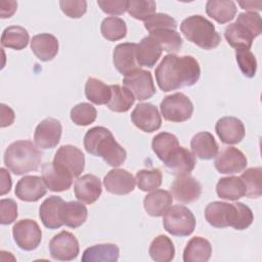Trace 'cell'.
Returning <instances> with one entry per match:
<instances>
[{
	"mask_svg": "<svg viewBox=\"0 0 262 262\" xmlns=\"http://www.w3.org/2000/svg\"><path fill=\"white\" fill-rule=\"evenodd\" d=\"M155 75L160 89L168 92L194 85L200 79L201 68L190 55L167 54L157 67Z\"/></svg>",
	"mask_w": 262,
	"mask_h": 262,
	"instance_id": "6da1fadb",
	"label": "cell"
},
{
	"mask_svg": "<svg viewBox=\"0 0 262 262\" xmlns=\"http://www.w3.org/2000/svg\"><path fill=\"white\" fill-rule=\"evenodd\" d=\"M84 147L88 154L102 158L112 167L121 166L127 157L126 150L116 141L113 133L102 126L93 127L86 132Z\"/></svg>",
	"mask_w": 262,
	"mask_h": 262,
	"instance_id": "7a4b0ae2",
	"label": "cell"
},
{
	"mask_svg": "<svg viewBox=\"0 0 262 262\" xmlns=\"http://www.w3.org/2000/svg\"><path fill=\"white\" fill-rule=\"evenodd\" d=\"M42 152L30 140H17L12 142L4 152L5 166L15 175H24L38 170Z\"/></svg>",
	"mask_w": 262,
	"mask_h": 262,
	"instance_id": "3957f363",
	"label": "cell"
},
{
	"mask_svg": "<svg viewBox=\"0 0 262 262\" xmlns=\"http://www.w3.org/2000/svg\"><path fill=\"white\" fill-rule=\"evenodd\" d=\"M180 30L188 41L205 50L216 48L221 41L214 25L202 15L186 17L181 23Z\"/></svg>",
	"mask_w": 262,
	"mask_h": 262,
	"instance_id": "277c9868",
	"label": "cell"
},
{
	"mask_svg": "<svg viewBox=\"0 0 262 262\" xmlns=\"http://www.w3.org/2000/svg\"><path fill=\"white\" fill-rule=\"evenodd\" d=\"M163 216L164 228L172 235L188 236L195 228V218L192 212L183 205L170 207Z\"/></svg>",
	"mask_w": 262,
	"mask_h": 262,
	"instance_id": "5b68a950",
	"label": "cell"
},
{
	"mask_svg": "<svg viewBox=\"0 0 262 262\" xmlns=\"http://www.w3.org/2000/svg\"><path fill=\"white\" fill-rule=\"evenodd\" d=\"M162 116L166 121L181 123L190 119L193 113V104L183 93L177 92L164 97L160 105Z\"/></svg>",
	"mask_w": 262,
	"mask_h": 262,
	"instance_id": "8992f818",
	"label": "cell"
},
{
	"mask_svg": "<svg viewBox=\"0 0 262 262\" xmlns=\"http://www.w3.org/2000/svg\"><path fill=\"white\" fill-rule=\"evenodd\" d=\"M12 235L18 248L25 251L37 249L42 239V231L38 223L32 219L17 221L12 227Z\"/></svg>",
	"mask_w": 262,
	"mask_h": 262,
	"instance_id": "52a82bcc",
	"label": "cell"
},
{
	"mask_svg": "<svg viewBox=\"0 0 262 262\" xmlns=\"http://www.w3.org/2000/svg\"><path fill=\"white\" fill-rule=\"evenodd\" d=\"M57 168L70 173L73 177H78L85 167V157L78 147L67 144L61 145L55 152L53 162Z\"/></svg>",
	"mask_w": 262,
	"mask_h": 262,
	"instance_id": "ba28073f",
	"label": "cell"
},
{
	"mask_svg": "<svg viewBox=\"0 0 262 262\" xmlns=\"http://www.w3.org/2000/svg\"><path fill=\"white\" fill-rule=\"evenodd\" d=\"M123 85L134 95L135 99L145 100L156 93L152 76L148 71L137 69L124 77Z\"/></svg>",
	"mask_w": 262,
	"mask_h": 262,
	"instance_id": "9c48e42d",
	"label": "cell"
},
{
	"mask_svg": "<svg viewBox=\"0 0 262 262\" xmlns=\"http://www.w3.org/2000/svg\"><path fill=\"white\" fill-rule=\"evenodd\" d=\"M80 248L76 236L66 230L54 235L49 243L50 256L58 261H71L77 258Z\"/></svg>",
	"mask_w": 262,
	"mask_h": 262,
	"instance_id": "30bf717a",
	"label": "cell"
},
{
	"mask_svg": "<svg viewBox=\"0 0 262 262\" xmlns=\"http://www.w3.org/2000/svg\"><path fill=\"white\" fill-rule=\"evenodd\" d=\"M61 132L62 127L59 121L54 118H46L41 121L35 129V144L42 149L53 148L59 143Z\"/></svg>",
	"mask_w": 262,
	"mask_h": 262,
	"instance_id": "8fae6325",
	"label": "cell"
},
{
	"mask_svg": "<svg viewBox=\"0 0 262 262\" xmlns=\"http://www.w3.org/2000/svg\"><path fill=\"white\" fill-rule=\"evenodd\" d=\"M247 163L246 156L239 149L228 146L216 155L214 166L221 174H234L245 170Z\"/></svg>",
	"mask_w": 262,
	"mask_h": 262,
	"instance_id": "7c38bea8",
	"label": "cell"
},
{
	"mask_svg": "<svg viewBox=\"0 0 262 262\" xmlns=\"http://www.w3.org/2000/svg\"><path fill=\"white\" fill-rule=\"evenodd\" d=\"M132 123L140 130L151 133L162 125L161 115L156 105L149 102L138 103L131 113Z\"/></svg>",
	"mask_w": 262,
	"mask_h": 262,
	"instance_id": "4fadbf2b",
	"label": "cell"
},
{
	"mask_svg": "<svg viewBox=\"0 0 262 262\" xmlns=\"http://www.w3.org/2000/svg\"><path fill=\"white\" fill-rule=\"evenodd\" d=\"M171 194L177 202L188 204L196 201L202 192L200 182L189 174L177 176L171 184Z\"/></svg>",
	"mask_w": 262,
	"mask_h": 262,
	"instance_id": "5bb4252c",
	"label": "cell"
},
{
	"mask_svg": "<svg viewBox=\"0 0 262 262\" xmlns=\"http://www.w3.org/2000/svg\"><path fill=\"white\" fill-rule=\"evenodd\" d=\"M163 163L170 174L175 176L186 175L194 169L195 156L187 148L179 145Z\"/></svg>",
	"mask_w": 262,
	"mask_h": 262,
	"instance_id": "9a60e30c",
	"label": "cell"
},
{
	"mask_svg": "<svg viewBox=\"0 0 262 262\" xmlns=\"http://www.w3.org/2000/svg\"><path fill=\"white\" fill-rule=\"evenodd\" d=\"M47 187L40 176L27 175L20 178L15 186V195L25 202H37L46 194Z\"/></svg>",
	"mask_w": 262,
	"mask_h": 262,
	"instance_id": "2e32d148",
	"label": "cell"
},
{
	"mask_svg": "<svg viewBox=\"0 0 262 262\" xmlns=\"http://www.w3.org/2000/svg\"><path fill=\"white\" fill-rule=\"evenodd\" d=\"M215 131L225 144H236L244 139L246 134L244 123L235 117L219 119L215 125Z\"/></svg>",
	"mask_w": 262,
	"mask_h": 262,
	"instance_id": "e0dca14e",
	"label": "cell"
},
{
	"mask_svg": "<svg viewBox=\"0 0 262 262\" xmlns=\"http://www.w3.org/2000/svg\"><path fill=\"white\" fill-rule=\"evenodd\" d=\"M136 43H122L113 51V62L119 73L124 76L139 69L136 60Z\"/></svg>",
	"mask_w": 262,
	"mask_h": 262,
	"instance_id": "ac0fdd59",
	"label": "cell"
},
{
	"mask_svg": "<svg viewBox=\"0 0 262 262\" xmlns=\"http://www.w3.org/2000/svg\"><path fill=\"white\" fill-rule=\"evenodd\" d=\"M135 179L133 175L124 169H113L103 178L105 189L114 194H127L134 190Z\"/></svg>",
	"mask_w": 262,
	"mask_h": 262,
	"instance_id": "d6986e66",
	"label": "cell"
},
{
	"mask_svg": "<svg viewBox=\"0 0 262 262\" xmlns=\"http://www.w3.org/2000/svg\"><path fill=\"white\" fill-rule=\"evenodd\" d=\"M74 191L77 200L81 203L93 204L99 199L102 191L100 179L93 174H85L75 181Z\"/></svg>",
	"mask_w": 262,
	"mask_h": 262,
	"instance_id": "ffe728a7",
	"label": "cell"
},
{
	"mask_svg": "<svg viewBox=\"0 0 262 262\" xmlns=\"http://www.w3.org/2000/svg\"><path fill=\"white\" fill-rule=\"evenodd\" d=\"M235 207L234 204L224 202H212L205 209V218L208 223L217 228L231 226Z\"/></svg>",
	"mask_w": 262,
	"mask_h": 262,
	"instance_id": "44dd1931",
	"label": "cell"
},
{
	"mask_svg": "<svg viewBox=\"0 0 262 262\" xmlns=\"http://www.w3.org/2000/svg\"><path fill=\"white\" fill-rule=\"evenodd\" d=\"M64 201L57 195L47 198L39 208V217L46 228L57 229L63 225L61 212Z\"/></svg>",
	"mask_w": 262,
	"mask_h": 262,
	"instance_id": "7402d4cb",
	"label": "cell"
},
{
	"mask_svg": "<svg viewBox=\"0 0 262 262\" xmlns=\"http://www.w3.org/2000/svg\"><path fill=\"white\" fill-rule=\"evenodd\" d=\"M41 174L46 187L51 191H64L73 184L74 177L70 173L57 168L53 163H45L42 166Z\"/></svg>",
	"mask_w": 262,
	"mask_h": 262,
	"instance_id": "603a6c76",
	"label": "cell"
},
{
	"mask_svg": "<svg viewBox=\"0 0 262 262\" xmlns=\"http://www.w3.org/2000/svg\"><path fill=\"white\" fill-rule=\"evenodd\" d=\"M224 37L227 43L235 49H250L254 38H256L255 34L249 28L237 20L229 24L225 28Z\"/></svg>",
	"mask_w": 262,
	"mask_h": 262,
	"instance_id": "cb8c5ba5",
	"label": "cell"
},
{
	"mask_svg": "<svg viewBox=\"0 0 262 262\" xmlns=\"http://www.w3.org/2000/svg\"><path fill=\"white\" fill-rule=\"evenodd\" d=\"M58 40L51 34L43 33L35 35L31 40L33 53L42 61H49L58 52Z\"/></svg>",
	"mask_w": 262,
	"mask_h": 262,
	"instance_id": "d4e9b609",
	"label": "cell"
},
{
	"mask_svg": "<svg viewBox=\"0 0 262 262\" xmlns=\"http://www.w3.org/2000/svg\"><path fill=\"white\" fill-rule=\"evenodd\" d=\"M173 196L168 190L155 189L143 200V207L146 213L154 217L163 216L172 206Z\"/></svg>",
	"mask_w": 262,
	"mask_h": 262,
	"instance_id": "484cf974",
	"label": "cell"
},
{
	"mask_svg": "<svg viewBox=\"0 0 262 262\" xmlns=\"http://www.w3.org/2000/svg\"><path fill=\"white\" fill-rule=\"evenodd\" d=\"M162 48L150 36L144 37L136 47V60L139 67L152 68L162 55Z\"/></svg>",
	"mask_w": 262,
	"mask_h": 262,
	"instance_id": "4316f807",
	"label": "cell"
},
{
	"mask_svg": "<svg viewBox=\"0 0 262 262\" xmlns=\"http://www.w3.org/2000/svg\"><path fill=\"white\" fill-rule=\"evenodd\" d=\"M190 147L194 156L202 160H211L218 154V144L210 132H199L190 141Z\"/></svg>",
	"mask_w": 262,
	"mask_h": 262,
	"instance_id": "83f0119b",
	"label": "cell"
},
{
	"mask_svg": "<svg viewBox=\"0 0 262 262\" xmlns=\"http://www.w3.org/2000/svg\"><path fill=\"white\" fill-rule=\"evenodd\" d=\"M212 254L210 242L202 236H194L188 241L183 251L184 262H206Z\"/></svg>",
	"mask_w": 262,
	"mask_h": 262,
	"instance_id": "f1b7e54d",
	"label": "cell"
},
{
	"mask_svg": "<svg viewBox=\"0 0 262 262\" xmlns=\"http://www.w3.org/2000/svg\"><path fill=\"white\" fill-rule=\"evenodd\" d=\"M216 192L220 199L237 201L246 195V186L241 177L228 176L220 178L216 185Z\"/></svg>",
	"mask_w": 262,
	"mask_h": 262,
	"instance_id": "f546056e",
	"label": "cell"
},
{
	"mask_svg": "<svg viewBox=\"0 0 262 262\" xmlns=\"http://www.w3.org/2000/svg\"><path fill=\"white\" fill-rule=\"evenodd\" d=\"M237 8L231 0H209L206 3L207 14L219 24H226L232 20Z\"/></svg>",
	"mask_w": 262,
	"mask_h": 262,
	"instance_id": "4dcf8cb0",
	"label": "cell"
},
{
	"mask_svg": "<svg viewBox=\"0 0 262 262\" xmlns=\"http://www.w3.org/2000/svg\"><path fill=\"white\" fill-rule=\"evenodd\" d=\"M87 216V208L82 203L75 201L64 202L61 212V220L63 225L71 228H77L86 221Z\"/></svg>",
	"mask_w": 262,
	"mask_h": 262,
	"instance_id": "1f68e13d",
	"label": "cell"
},
{
	"mask_svg": "<svg viewBox=\"0 0 262 262\" xmlns=\"http://www.w3.org/2000/svg\"><path fill=\"white\" fill-rule=\"evenodd\" d=\"M119 248L114 244H100L87 248L82 255V261L116 262L119 259Z\"/></svg>",
	"mask_w": 262,
	"mask_h": 262,
	"instance_id": "d6a6232c",
	"label": "cell"
},
{
	"mask_svg": "<svg viewBox=\"0 0 262 262\" xmlns=\"http://www.w3.org/2000/svg\"><path fill=\"white\" fill-rule=\"evenodd\" d=\"M149 36L158 42L162 50H165L170 54L178 52L183 43L180 34L174 29L164 28L155 30L149 33Z\"/></svg>",
	"mask_w": 262,
	"mask_h": 262,
	"instance_id": "836d02e7",
	"label": "cell"
},
{
	"mask_svg": "<svg viewBox=\"0 0 262 262\" xmlns=\"http://www.w3.org/2000/svg\"><path fill=\"white\" fill-rule=\"evenodd\" d=\"M111 98L106 103V106L116 113H125L130 110L135 101L134 95L126 87L120 85H110Z\"/></svg>",
	"mask_w": 262,
	"mask_h": 262,
	"instance_id": "e575fe53",
	"label": "cell"
},
{
	"mask_svg": "<svg viewBox=\"0 0 262 262\" xmlns=\"http://www.w3.org/2000/svg\"><path fill=\"white\" fill-rule=\"evenodd\" d=\"M149 256L156 262L172 261L175 256V248L170 237L164 234L155 237L149 246Z\"/></svg>",
	"mask_w": 262,
	"mask_h": 262,
	"instance_id": "d590c367",
	"label": "cell"
},
{
	"mask_svg": "<svg viewBox=\"0 0 262 262\" xmlns=\"http://www.w3.org/2000/svg\"><path fill=\"white\" fill-rule=\"evenodd\" d=\"M30 37L28 31L20 26L6 28L1 36V45L14 50H21L27 47Z\"/></svg>",
	"mask_w": 262,
	"mask_h": 262,
	"instance_id": "8d00e7d4",
	"label": "cell"
},
{
	"mask_svg": "<svg viewBox=\"0 0 262 262\" xmlns=\"http://www.w3.org/2000/svg\"><path fill=\"white\" fill-rule=\"evenodd\" d=\"M111 87L96 78H88L85 84L86 98L94 104H106L111 98Z\"/></svg>",
	"mask_w": 262,
	"mask_h": 262,
	"instance_id": "74e56055",
	"label": "cell"
},
{
	"mask_svg": "<svg viewBox=\"0 0 262 262\" xmlns=\"http://www.w3.org/2000/svg\"><path fill=\"white\" fill-rule=\"evenodd\" d=\"M178 146L179 141L177 137L168 132H161L157 134L151 141L152 150L162 162H165Z\"/></svg>",
	"mask_w": 262,
	"mask_h": 262,
	"instance_id": "f35d334b",
	"label": "cell"
},
{
	"mask_svg": "<svg viewBox=\"0 0 262 262\" xmlns=\"http://www.w3.org/2000/svg\"><path fill=\"white\" fill-rule=\"evenodd\" d=\"M100 32L108 41H118L123 39L127 34L126 23L117 16H110L102 20Z\"/></svg>",
	"mask_w": 262,
	"mask_h": 262,
	"instance_id": "ab89813d",
	"label": "cell"
},
{
	"mask_svg": "<svg viewBox=\"0 0 262 262\" xmlns=\"http://www.w3.org/2000/svg\"><path fill=\"white\" fill-rule=\"evenodd\" d=\"M262 169L260 167L247 169L239 177L246 186V196L256 199L262 194Z\"/></svg>",
	"mask_w": 262,
	"mask_h": 262,
	"instance_id": "60d3db41",
	"label": "cell"
},
{
	"mask_svg": "<svg viewBox=\"0 0 262 262\" xmlns=\"http://www.w3.org/2000/svg\"><path fill=\"white\" fill-rule=\"evenodd\" d=\"M162 172L160 169H143L137 171L135 181L138 188L142 191H152L162 184Z\"/></svg>",
	"mask_w": 262,
	"mask_h": 262,
	"instance_id": "b9f144b4",
	"label": "cell"
},
{
	"mask_svg": "<svg viewBox=\"0 0 262 262\" xmlns=\"http://www.w3.org/2000/svg\"><path fill=\"white\" fill-rule=\"evenodd\" d=\"M157 4L152 0H129L127 5L128 13L132 17L143 21L155 14Z\"/></svg>",
	"mask_w": 262,
	"mask_h": 262,
	"instance_id": "7bdbcfd3",
	"label": "cell"
},
{
	"mask_svg": "<svg viewBox=\"0 0 262 262\" xmlns=\"http://www.w3.org/2000/svg\"><path fill=\"white\" fill-rule=\"evenodd\" d=\"M71 120L78 126H87L93 123L97 117L96 108L87 102L76 104L70 113Z\"/></svg>",
	"mask_w": 262,
	"mask_h": 262,
	"instance_id": "ee69618b",
	"label": "cell"
},
{
	"mask_svg": "<svg viewBox=\"0 0 262 262\" xmlns=\"http://www.w3.org/2000/svg\"><path fill=\"white\" fill-rule=\"evenodd\" d=\"M235 58L242 73L248 77L253 78L257 71V60L250 49H235Z\"/></svg>",
	"mask_w": 262,
	"mask_h": 262,
	"instance_id": "f6af8a7d",
	"label": "cell"
},
{
	"mask_svg": "<svg viewBox=\"0 0 262 262\" xmlns=\"http://www.w3.org/2000/svg\"><path fill=\"white\" fill-rule=\"evenodd\" d=\"M235 211L231 227L236 230H244L248 228L254 221V215L252 210L243 203H234Z\"/></svg>",
	"mask_w": 262,
	"mask_h": 262,
	"instance_id": "bcb514c9",
	"label": "cell"
},
{
	"mask_svg": "<svg viewBox=\"0 0 262 262\" xmlns=\"http://www.w3.org/2000/svg\"><path fill=\"white\" fill-rule=\"evenodd\" d=\"M144 28L150 33L155 30L169 28L176 30L177 21L166 13H155L144 21Z\"/></svg>",
	"mask_w": 262,
	"mask_h": 262,
	"instance_id": "7dc6e473",
	"label": "cell"
},
{
	"mask_svg": "<svg viewBox=\"0 0 262 262\" xmlns=\"http://www.w3.org/2000/svg\"><path fill=\"white\" fill-rule=\"evenodd\" d=\"M59 6L62 12L71 18H79L87 10V2L84 0H61Z\"/></svg>",
	"mask_w": 262,
	"mask_h": 262,
	"instance_id": "c3c4849f",
	"label": "cell"
},
{
	"mask_svg": "<svg viewBox=\"0 0 262 262\" xmlns=\"http://www.w3.org/2000/svg\"><path fill=\"white\" fill-rule=\"evenodd\" d=\"M17 218V204L12 199H2L0 201V222L8 225Z\"/></svg>",
	"mask_w": 262,
	"mask_h": 262,
	"instance_id": "681fc988",
	"label": "cell"
},
{
	"mask_svg": "<svg viewBox=\"0 0 262 262\" xmlns=\"http://www.w3.org/2000/svg\"><path fill=\"white\" fill-rule=\"evenodd\" d=\"M237 21L244 24L247 28H249L256 37H258L262 32V25H261V17L259 13L254 11L242 12L237 15Z\"/></svg>",
	"mask_w": 262,
	"mask_h": 262,
	"instance_id": "f907efd6",
	"label": "cell"
},
{
	"mask_svg": "<svg viewBox=\"0 0 262 262\" xmlns=\"http://www.w3.org/2000/svg\"><path fill=\"white\" fill-rule=\"evenodd\" d=\"M98 6L101 10L107 14L112 15H120L123 14L127 10L128 1L126 0H104V1H97Z\"/></svg>",
	"mask_w": 262,
	"mask_h": 262,
	"instance_id": "816d5d0a",
	"label": "cell"
},
{
	"mask_svg": "<svg viewBox=\"0 0 262 262\" xmlns=\"http://www.w3.org/2000/svg\"><path fill=\"white\" fill-rule=\"evenodd\" d=\"M1 127H7L10 126L14 122V112L12 108H10L8 105L1 103Z\"/></svg>",
	"mask_w": 262,
	"mask_h": 262,
	"instance_id": "f5cc1de1",
	"label": "cell"
},
{
	"mask_svg": "<svg viewBox=\"0 0 262 262\" xmlns=\"http://www.w3.org/2000/svg\"><path fill=\"white\" fill-rule=\"evenodd\" d=\"M0 175H1V188H0V193L1 195H4L6 194L7 192L10 191V188H11V177L8 173V171L4 168H1L0 169Z\"/></svg>",
	"mask_w": 262,
	"mask_h": 262,
	"instance_id": "db71d44e",
	"label": "cell"
},
{
	"mask_svg": "<svg viewBox=\"0 0 262 262\" xmlns=\"http://www.w3.org/2000/svg\"><path fill=\"white\" fill-rule=\"evenodd\" d=\"M1 7V17L6 18L10 17L16 10L17 3L15 1H1L0 2Z\"/></svg>",
	"mask_w": 262,
	"mask_h": 262,
	"instance_id": "11a10c76",
	"label": "cell"
},
{
	"mask_svg": "<svg viewBox=\"0 0 262 262\" xmlns=\"http://www.w3.org/2000/svg\"><path fill=\"white\" fill-rule=\"evenodd\" d=\"M238 4L242 6L243 9L246 10H261L262 8V2L261 1H239Z\"/></svg>",
	"mask_w": 262,
	"mask_h": 262,
	"instance_id": "9f6ffc18",
	"label": "cell"
}]
</instances>
